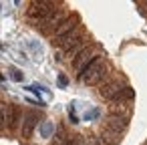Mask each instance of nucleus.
<instances>
[{
  "label": "nucleus",
  "mask_w": 147,
  "mask_h": 145,
  "mask_svg": "<svg viewBox=\"0 0 147 145\" xmlns=\"http://www.w3.org/2000/svg\"><path fill=\"white\" fill-rule=\"evenodd\" d=\"M28 47H30V51H32V53L36 51V55H38V57L42 55V49H40V45H38V42H34V40H28Z\"/></svg>",
  "instance_id": "16"
},
{
  "label": "nucleus",
  "mask_w": 147,
  "mask_h": 145,
  "mask_svg": "<svg viewBox=\"0 0 147 145\" xmlns=\"http://www.w3.org/2000/svg\"><path fill=\"white\" fill-rule=\"evenodd\" d=\"M61 6H65V2H55V0H34L26 8V20L36 26L40 22H45L55 10H59Z\"/></svg>",
  "instance_id": "2"
},
{
  "label": "nucleus",
  "mask_w": 147,
  "mask_h": 145,
  "mask_svg": "<svg viewBox=\"0 0 147 145\" xmlns=\"http://www.w3.org/2000/svg\"><path fill=\"white\" fill-rule=\"evenodd\" d=\"M95 55H97V42H95V40H91V42H89L83 51H79V53H77V57L71 61V69L79 73V71H81V69H83V67H85V65L95 57Z\"/></svg>",
  "instance_id": "7"
},
{
  "label": "nucleus",
  "mask_w": 147,
  "mask_h": 145,
  "mask_svg": "<svg viewBox=\"0 0 147 145\" xmlns=\"http://www.w3.org/2000/svg\"><path fill=\"white\" fill-rule=\"evenodd\" d=\"M53 133H55V125H53V121H45V123L40 125V137L49 139V137H53Z\"/></svg>",
  "instance_id": "12"
},
{
  "label": "nucleus",
  "mask_w": 147,
  "mask_h": 145,
  "mask_svg": "<svg viewBox=\"0 0 147 145\" xmlns=\"http://www.w3.org/2000/svg\"><path fill=\"white\" fill-rule=\"evenodd\" d=\"M117 75V71L113 69V65L109 63L107 57L103 55H95L79 73H77V79L87 85V87H103L105 83H109L113 77Z\"/></svg>",
  "instance_id": "1"
},
{
  "label": "nucleus",
  "mask_w": 147,
  "mask_h": 145,
  "mask_svg": "<svg viewBox=\"0 0 147 145\" xmlns=\"http://www.w3.org/2000/svg\"><path fill=\"white\" fill-rule=\"evenodd\" d=\"M57 81H59V87H63V89H65V87H69V77H67V75H59V79H57Z\"/></svg>",
  "instance_id": "17"
},
{
  "label": "nucleus",
  "mask_w": 147,
  "mask_h": 145,
  "mask_svg": "<svg viewBox=\"0 0 147 145\" xmlns=\"http://www.w3.org/2000/svg\"><path fill=\"white\" fill-rule=\"evenodd\" d=\"M79 32H81V16H79L77 12H71L69 18L59 26V30H57L55 36L51 38V42H53L57 49H63L65 42L71 40V38H73L75 34H79Z\"/></svg>",
  "instance_id": "3"
},
{
  "label": "nucleus",
  "mask_w": 147,
  "mask_h": 145,
  "mask_svg": "<svg viewBox=\"0 0 147 145\" xmlns=\"http://www.w3.org/2000/svg\"><path fill=\"white\" fill-rule=\"evenodd\" d=\"M0 83H4V75L2 73H0Z\"/></svg>",
  "instance_id": "18"
},
{
  "label": "nucleus",
  "mask_w": 147,
  "mask_h": 145,
  "mask_svg": "<svg viewBox=\"0 0 147 145\" xmlns=\"http://www.w3.org/2000/svg\"><path fill=\"white\" fill-rule=\"evenodd\" d=\"M38 125V115L34 111H26L24 113V119H22V125H20V135L24 141H28L34 133V127Z\"/></svg>",
  "instance_id": "8"
},
{
  "label": "nucleus",
  "mask_w": 147,
  "mask_h": 145,
  "mask_svg": "<svg viewBox=\"0 0 147 145\" xmlns=\"http://www.w3.org/2000/svg\"><path fill=\"white\" fill-rule=\"evenodd\" d=\"M145 145H147V141H145Z\"/></svg>",
  "instance_id": "19"
},
{
  "label": "nucleus",
  "mask_w": 147,
  "mask_h": 145,
  "mask_svg": "<svg viewBox=\"0 0 147 145\" xmlns=\"http://www.w3.org/2000/svg\"><path fill=\"white\" fill-rule=\"evenodd\" d=\"M10 79H12V81H16V83H22V81H24V75H22V71L12 69V71H10Z\"/></svg>",
  "instance_id": "14"
},
{
  "label": "nucleus",
  "mask_w": 147,
  "mask_h": 145,
  "mask_svg": "<svg viewBox=\"0 0 147 145\" xmlns=\"http://www.w3.org/2000/svg\"><path fill=\"white\" fill-rule=\"evenodd\" d=\"M129 121H131V119H125V117H115V115H107V117H105L103 127H109V129H113L115 133L123 135V133L129 129Z\"/></svg>",
  "instance_id": "9"
},
{
  "label": "nucleus",
  "mask_w": 147,
  "mask_h": 145,
  "mask_svg": "<svg viewBox=\"0 0 147 145\" xmlns=\"http://www.w3.org/2000/svg\"><path fill=\"white\" fill-rule=\"evenodd\" d=\"M121 137H123V135L115 133V131L109 129V127H101V131H99V141H101V145H119V143H121Z\"/></svg>",
  "instance_id": "11"
},
{
  "label": "nucleus",
  "mask_w": 147,
  "mask_h": 145,
  "mask_svg": "<svg viewBox=\"0 0 147 145\" xmlns=\"http://www.w3.org/2000/svg\"><path fill=\"white\" fill-rule=\"evenodd\" d=\"M69 14H71V12H69L65 6H61V8H59V10H55V12H53V14H51L45 22L36 24L34 28H36L42 36H51V38H53V36H55V32L59 30V26H61V24L69 18Z\"/></svg>",
  "instance_id": "4"
},
{
  "label": "nucleus",
  "mask_w": 147,
  "mask_h": 145,
  "mask_svg": "<svg viewBox=\"0 0 147 145\" xmlns=\"http://www.w3.org/2000/svg\"><path fill=\"white\" fill-rule=\"evenodd\" d=\"M85 145H101L99 135H87L85 137Z\"/></svg>",
  "instance_id": "15"
},
{
  "label": "nucleus",
  "mask_w": 147,
  "mask_h": 145,
  "mask_svg": "<svg viewBox=\"0 0 147 145\" xmlns=\"http://www.w3.org/2000/svg\"><path fill=\"white\" fill-rule=\"evenodd\" d=\"M6 133V103H0V135Z\"/></svg>",
  "instance_id": "13"
},
{
  "label": "nucleus",
  "mask_w": 147,
  "mask_h": 145,
  "mask_svg": "<svg viewBox=\"0 0 147 145\" xmlns=\"http://www.w3.org/2000/svg\"><path fill=\"white\" fill-rule=\"evenodd\" d=\"M107 111H109V115L131 119V115H133V105H131V103H111Z\"/></svg>",
  "instance_id": "10"
},
{
  "label": "nucleus",
  "mask_w": 147,
  "mask_h": 145,
  "mask_svg": "<svg viewBox=\"0 0 147 145\" xmlns=\"http://www.w3.org/2000/svg\"><path fill=\"white\" fill-rule=\"evenodd\" d=\"M22 119H24V113L20 105L6 103V135H14L18 127L22 125Z\"/></svg>",
  "instance_id": "5"
},
{
  "label": "nucleus",
  "mask_w": 147,
  "mask_h": 145,
  "mask_svg": "<svg viewBox=\"0 0 147 145\" xmlns=\"http://www.w3.org/2000/svg\"><path fill=\"white\" fill-rule=\"evenodd\" d=\"M125 87V81L119 77V75H115L109 83H105L103 87H97L95 91H97V95L103 99V101H109V103H113V99L119 95V91Z\"/></svg>",
  "instance_id": "6"
}]
</instances>
